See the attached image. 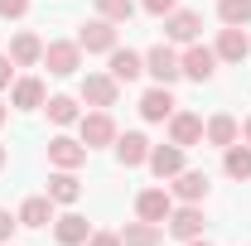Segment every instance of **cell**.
Wrapping results in <instances>:
<instances>
[{
    "label": "cell",
    "mask_w": 251,
    "mask_h": 246,
    "mask_svg": "<svg viewBox=\"0 0 251 246\" xmlns=\"http://www.w3.org/2000/svg\"><path fill=\"white\" fill-rule=\"evenodd\" d=\"M82 159H87V145H82V140H73V135H53V140H49V164L77 169Z\"/></svg>",
    "instance_id": "obj_13"
},
{
    "label": "cell",
    "mask_w": 251,
    "mask_h": 246,
    "mask_svg": "<svg viewBox=\"0 0 251 246\" xmlns=\"http://www.w3.org/2000/svg\"><path fill=\"white\" fill-rule=\"evenodd\" d=\"M218 15H222V25L242 29V25H251V0H218Z\"/></svg>",
    "instance_id": "obj_26"
},
{
    "label": "cell",
    "mask_w": 251,
    "mask_h": 246,
    "mask_svg": "<svg viewBox=\"0 0 251 246\" xmlns=\"http://www.w3.org/2000/svg\"><path fill=\"white\" fill-rule=\"evenodd\" d=\"M159 242H164V227L159 222L140 217V222H126L121 227V246H159Z\"/></svg>",
    "instance_id": "obj_22"
},
{
    "label": "cell",
    "mask_w": 251,
    "mask_h": 246,
    "mask_svg": "<svg viewBox=\"0 0 251 246\" xmlns=\"http://www.w3.org/2000/svg\"><path fill=\"white\" fill-rule=\"evenodd\" d=\"M145 73V58L140 53H130V49H111V77L116 82H135Z\"/></svg>",
    "instance_id": "obj_24"
},
{
    "label": "cell",
    "mask_w": 251,
    "mask_h": 246,
    "mask_svg": "<svg viewBox=\"0 0 251 246\" xmlns=\"http://www.w3.org/2000/svg\"><path fill=\"white\" fill-rule=\"evenodd\" d=\"M169 193H174L179 203H203V198H208V174H203V169H179L174 184H169Z\"/></svg>",
    "instance_id": "obj_11"
},
{
    "label": "cell",
    "mask_w": 251,
    "mask_h": 246,
    "mask_svg": "<svg viewBox=\"0 0 251 246\" xmlns=\"http://www.w3.org/2000/svg\"><path fill=\"white\" fill-rule=\"evenodd\" d=\"M179 68H184V77H193V82H208L218 73V53L208 44H188V53L179 58Z\"/></svg>",
    "instance_id": "obj_7"
},
{
    "label": "cell",
    "mask_w": 251,
    "mask_h": 246,
    "mask_svg": "<svg viewBox=\"0 0 251 246\" xmlns=\"http://www.w3.org/2000/svg\"><path fill=\"white\" fill-rule=\"evenodd\" d=\"M0 169H5V145H0Z\"/></svg>",
    "instance_id": "obj_37"
},
{
    "label": "cell",
    "mask_w": 251,
    "mask_h": 246,
    "mask_svg": "<svg viewBox=\"0 0 251 246\" xmlns=\"http://www.w3.org/2000/svg\"><path fill=\"white\" fill-rule=\"evenodd\" d=\"M15 217H20V227H49V222H53V198H49V193H39V198H25Z\"/></svg>",
    "instance_id": "obj_21"
},
{
    "label": "cell",
    "mask_w": 251,
    "mask_h": 246,
    "mask_svg": "<svg viewBox=\"0 0 251 246\" xmlns=\"http://www.w3.org/2000/svg\"><path fill=\"white\" fill-rule=\"evenodd\" d=\"M29 15V0H0V20H25Z\"/></svg>",
    "instance_id": "obj_29"
},
{
    "label": "cell",
    "mask_w": 251,
    "mask_h": 246,
    "mask_svg": "<svg viewBox=\"0 0 251 246\" xmlns=\"http://www.w3.org/2000/svg\"><path fill=\"white\" fill-rule=\"evenodd\" d=\"M184 246H208V242H203V237H193V242H184Z\"/></svg>",
    "instance_id": "obj_34"
},
{
    "label": "cell",
    "mask_w": 251,
    "mask_h": 246,
    "mask_svg": "<svg viewBox=\"0 0 251 246\" xmlns=\"http://www.w3.org/2000/svg\"><path fill=\"white\" fill-rule=\"evenodd\" d=\"M198 29H203V15H198V10H174V15H164V34H169L174 44H198Z\"/></svg>",
    "instance_id": "obj_9"
},
{
    "label": "cell",
    "mask_w": 251,
    "mask_h": 246,
    "mask_svg": "<svg viewBox=\"0 0 251 246\" xmlns=\"http://www.w3.org/2000/svg\"><path fill=\"white\" fill-rule=\"evenodd\" d=\"M116 159H121L126 169L145 164V159H150V140H145L140 130H126V135H116Z\"/></svg>",
    "instance_id": "obj_16"
},
{
    "label": "cell",
    "mask_w": 251,
    "mask_h": 246,
    "mask_svg": "<svg viewBox=\"0 0 251 246\" xmlns=\"http://www.w3.org/2000/svg\"><path fill=\"white\" fill-rule=\"evenodd\" d=\"M150 169H155V179H174L179 169H184V150L169 140V145H150V159H145Z\"/></svg>",
    "instance_id": "obj_14"
},
{
    "label": "cell",
    "mask_w": 251,
    "mask_h": 246,
    "mask_svg": "<svg viewBox=\"0 0 251 246\" xmlns=\"http://www.w3.org/2000/svg\"><path fill=\"white\" fill-rule=\"evenodd\" d=\"M53 237H58V246H87L92 227H87V217L68 213V217H53Z\"/></svg>",
    "instance_id": "obj_17"
},
{
    "label": "cell",
    "mask_w": 251,
    "mask_h": 246,
    "mask_svg": "<svg viewBox=\"0 0 251 246\" xmlns=\"http://www.w3.org/2000/svg\"><path fill=\"white\" fill-rule=\"evenodd\" d=\"M135 213L145 217V222H159V227H164L169 213H174V193H169V188H145V193L135 198Z\"/></svg>",
    "instance_id": "obj_8"
},
{
    "label": "cell",
    "mask_w": 251,
    "mask_h": 246,
    "mask_svg": "<svg viewBox=\"0 0 251 246\" xmlns=\"http://www.w3.org/2000/svg\"><path fill=\"white\" fill-rule=\"evenodd\" d=\"M0 246H10V242H0Z\"/></svg>",
    "instance_id": "obj_38"
},
{
    "label": "cell",
    "mask_w": 251,
    "mask_h": 246,
    "mask_svg": "<svg viewBox=\"0 0 251 246\" xmlns=\"http://www.w3.org/2000/svg\"><path fill=\"white\" fill-rule=\"evenodd\" d=\"M44 68H49L53 77H73V73L82 68V49H77V39H73V44H68V39L44 44Z\"/></svg>",
    "instance_id": "obj_1"
},
{
    "label": "cell",
    "mask_w": 251,
    "mask_h": 246,
    "mask_svg": "<svg viewBox=\"0 0 251 246\" xmlns=\"http://www.w3.org/2000/svg\"><path fill=\"white\" fill-rule=\"evenodd\" d=\"M116 87H121V82H116L111 73H87V77H82V101L97 106V111H106V106H116Z\"/></svg>",
    "instance_id": "obj_5"
},
{
    "label": "cell",
    "mask_w": 251,
    "mask_h": 246,
    "mask_svg": "<svg viewBox=\"0 0 251 246\" xmlns=\"http://www.w3.org/2000/svg\"><path fill=\"white\" fill-rule=\"evenodd\" d=\"M174 106H179V101H174L169 87H150V92L140 97V116H145V121H169Z\"/></svg>",
    "instance_id": "obj_15"
},
{
    "label": "cell",
    "mask_w": 251,
    "mask_h": 246,
    "mask_svg": "<svg viewBox=\"0 0 251 246\" xmlns=\"http://www.w3.org/2000/svg\"><path fill=\"white\" fill-rule=\"evenodd\" d=\"M10 73H15V63H10V58H0V87H10Z\"/></svg>",
    "instance_id": "obj_33"
},
{
    "label": "cell",
    "mask_w": 251,
    "mask_h": 246,
    "mask_svg": "<svg viewBox=\"0 0 251 246\" xmlns=\"http://www.w3.org/2000/svg\"><path fill=\"white\" fill-rule=\"evenodd\" d=\"M145 10H150V15H174L179 0H145Z\"/></svg>",
    "instance_id": "obj_32"
},
{
    "label": "cell",
    "mask_w": 251,
    "mask_h": 246,
    "mask_svg": "<svg viewBox=\"0 0 251 246\" xmlns=\"http://www.w3.org/2000/svg\"><path fill=\"white\" fill-rule=\"evenodd\" d=\"M44 101H49V92H44L39 77H20V82L10 87V106H20V111H39Z\"/></svg>",
    "instance_id": "obj_19"
},
{
    "label": "cell",
    "mask_w": 251,
    "mask_h": 246,
    "mask_svg": "<svg viewBox=\"0 0 251 246\" xmlns=\"http://www.w3.org/2000/svg\"><path fill=\"white\" fill-rule=\"evenodd\" d=\"M213 53H218L222 63H242V58L251 53V39H247L242 29H232V25H227V29L218 34V44H213Z\"/></svg>",
    "instance_id": "obj_20"
},
{
    "label": "cell",
    "mask_w": 251,
    "mask_h": 246,
    "mask_svg": "<svg viewBox=\"0 0 251 246\" xmlns=\"http://www.w3.org/2000/svg\"><path fill=\"white\" fill-rule=\"evenodd\" d=\"M97 15L111 20V25H126V20L135 15V5H130V0H97Z\"/></svg>",
    "instance_id": "obj_28"
},
{
    "label": "cell",
    "mask_w": 251,
    "mask_h": 246,
    "mask_svg": "<svg viewBox=\"0 0 251 246\" xmlns=\"http://www.w3.org/2000/svg\"><path fill=\"white\" fill-rule=\"evenodd\" d=\"M10 63L15 68H34V63H44V44H39V34H15L10 39Z\"/></svg>",
    "instance_id": "obj_18"
},
{
    "label": "cell",
    "mask_w": 251,
    "mask_h": 246,
    "mask_svg": "<svg viewBox=\"0 0 251 246\" xmlns=\"http://www.w3.org/2000/svg\"><path fill=\"white\" fill-rule=\"evenodd\" d=\"M49 198H53V203H77V198H82L77 174H73V169H58V174L49 179Z\"/></svg>",
    "instance_id": "obj_25"
},
{
    "label": "cell",
    "mask_w": 251,
    "mask_h": 246,
    "mask_svg": "<svg viewBox=\"0 0 251 246\" xmlns=\"http://www.w3.org/2000/svg\"><path fill=\"white\" fill-rule=\"evenodd\" d=\"M77 49H87V53H111L116 49V25L111 20H87L82 29H77Z\"/></svg>",
    "instance_id": "obj_3"
},
{
    "label": "cell",
    "mask_w": 251,
    "mask_h": 246,
    "mask_svg": "<svg viewBox=\"0 0 251 246\" xmlns=\"http://www.w3.org/2000/svg\"><path fill=\"white\" fill-rule=\"evenodd\" d=\"M203 140H208V145H218V150L237 145V140H242V125H237V116H227V111L208 116V121H203Z\"/></svg>",
    "instance_id": "obj_10"
},
{
    "label": "cell",
    "mask_w": 251,
    "mask_h": 246,
    "mask_svg": "<svg viewBox=\"0 0 251 246\" xmlns=\"http://www.w3.org/2000/svg\"><path fill=\"white\" fill-rule=\"evenodd\" d=\"M164 232L169 237H179V242H193V237H203V208L198 203H184V208H174L169 222H164Z\"/></svg>",
    "instance_id": "obj_6"
},
{
    "label": "cell",
    "mask_w": 251,
    "mask_h": 246,
    "mask_svg": "<svg viewBox=\"0 0 251 246\" xmlns=\"http://www.w3.org/2000/svg\"><path fill=\"white\" fill-rule=\"evenodd\" d=\"M242 130H247V145H251V116H247V125H242Z\"/></svg>",
    "instance_id": "obj_35"
},
{
    "label": "cell",
    "mask_w": 251,
    "mask_h": 246,
    "mask_svg": "<svg viewBox=\"0 0 251 246\" xmlns=\"http://www.w3.org/2000/svg\"><path fill=\"white\" fill-rule=\"evenodd\" d=\"M5 116H10V111H5V101H0V125H5Z\"/></svg>",
    "instance_id": "obj_36"
},
{
    "label": "cell",
    "mask_w": 251,
    "mask_h": 246,
    "mask_svg": "<svg viewBox=\"0 0 251 246\" xmlns=\"http://www.w3.org/2000/svg\"><path fill=\"white\" fill-rule=\"evenodd\" d=\"M44 111H49L53 125H73V121H77V101H73V97H49Z\"/></svg>",
    "instance_id": "obj_27"
},
{
    "label": "cell",
    "mask_w": 251,
    "mask_h": 246,
    "mask_svg": "<svg viewBox=\"0 0 251 246\" xmlns=\"http://www.w3.org/2000/svg\"><path fill=\"white\" fill-rule=\"evenodd\" d=\"M15 227H20V217H10L5 208H0V242H10V237H15Z\"/></svg>",
    "instance_id": "obj_31"
},
{
    "label": "cell",
    "mask_w": 251,
    "mask_h": 246,
    "mask_svg": "<svg viewBox=\"0 0 251 246\" xmlns=\"http://www.w3.org/2000/svg\"><path fill=\"white\" fill-rule=\"evenodd\" d=\"M169 140H174L179 150L198 145V140H203V116H193V111H174V116H169Z\"/></svg>",
    "instance_id": "obj_12"
},
{
    "label": "cell",
    "mask_w": 251,
    "mask_h": 246,
    "mask_svg": "<svg viewBox=\"0 0 251 246\" xmlns=\"http://www.w3.org/2000/svg\"><path fill=\"white\" fill-rule=\"evenodd\" d=\"M87 246H121V232H92Z\"/></svg>",
    "instance_id": "obj_30"
},
{
    "label": "cell",
    "mask_w": 251,
    "mask_h": 246,
    "mask_svg": "<svg viewBox=\"0 0 251 246\" xmlns=\"http://www.w3.org/2000/svg\"><path fill=\"white\" fill-rule=\"evenodd\" d=\"M145 73L155 77L159 87H169V82H179V77H184V68H179V53H174L169 44H155V49L145 53Z\"/></svg>",
    "instance_id": "obj_2"
},
{
    "label": "cell",
    "mask_w": 251,
    "mask_h": 246,
    "mask_svg": "<svg viewBox=\"0 0 251 246\" xmlns=\"http://www.w3.org/2000/svg\"><path fill=\"white\" fill-rule=\"evenodd\" d=\"M77 130H82V145L87 150H101V145H116V121L106 111H92V116H77Z\"/></svg>",
    "instance_id": "obj_4"
},
{
    "label": "cell",
    "mask_w": 251,
    "mask_h": 246,
    "mask_svg": "<svg viewBox=\"0 0 251 246\" xmlns=\"http://www.w3.org/2000/svg\"><path fill=\"white\" fill-rule=\"evenodd\" d=\"M222 169H227V179L247 184L251 179V145H227L222 150Z\"/></svg>",
    "instance_id": "obj_23"
}]
</instances>
